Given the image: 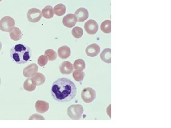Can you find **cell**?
Listing matches in <instances>:
<instances>
[{"mask_svg":"<svg viewBox=\"0 0 171 128\" xmlns=\"http://www.w3.org/2000/svg\"><path fill=\"white\" fill-rule=\"evenodd\" d=\"M51 95L54 99L60 102H67L75 98L77 87L75 84L67 78H59L52 85Z\"/></svg>","mask_w":171,"mask_h":128,"instance_id":"cell-1","label":"cell"},{"mask_svg":"<svg viewBox=\"0 0 171 128\" xmlns=\"http://www.w3.org/2000/svg\"><path fill=\"white\" fill-rule=\"evenodd\" d=\"M31 49L27 45L17 44L11 48V58L17 64H25L31 59Z\"/></svg>","mask_w":171,"mask_h":128,"instance_id":"cell-2","label":"cell"},{"mask_svg":"<svg viewBox=\"0 0 171 128\" xmlns=\"http://www.w3.org/2000/svg\"><path fill=\"white\" fill-rule=\"evenodd\" d=\"M83 112V107L80 105H71L67 109V115L70 118L74 120L80 119Z\"/></svg>","mask_w":171,"mask_h":128,"instance_id":"cell-3","label":"cell"},{"mask_svg":"<svg viewBox=\"0 0 171 128\" xmlns=\"http://www.w3.org/2000/svg\"><path fill=\"white\" fill-rule=\"evenodd\" d=\"M14 20L10 16L2 17L0 20V30L4 32H10L14 28Z\"/></svg>","mask_w":171,"mask_h":128,"instance_id":"cell-4","label":"cell"},{"mask_svg":"<svg viewBox=\"0 0 171 128\" xmlns=\"http://www.w3.org/2000/svg\"><path fill=\"white\" fill-rule=\"evenodd\" d=\"M81 96L82 99L85 102L90 103L95 99L96 92L91 88H85L81 92Z\"/></svg>","mask_w":171,"mask_h":128,"instance_id":"cell-5","label":"cell"},{"mask_svg":"<svg viewBox=\"0 0 171 128\" xmlns=\"http://www.w3.org/2000/svg\"><path fill=\"white\" fill-rule=\"evenodd\" d=\"M27 18L30 22L32 23H37L42 19V12L35 8L31 9L28 11Z\"/></svg>","mask_w":171,"mask_h":128,"instance_id":"cell-6","label":"cell"},{"mask_svg":"<svg viewBox=\"0 0 171 128\" xmlns=\"http://www.w3.org/2000/svg\"><path fill=\"white\" fill-rule=\"evenodd\" d=\"M84 29L88 34L94 35L98 31V25L95 20H89L85 23Z\"/></svg>","mask_w":171,"mask_h":128,"instance_id":"cell-7","label":"cell"},{"mask_svg":"<svg viewBox=\"0 0 171 128\" xmlns=\"http://www.w3.org/2000/svg\"><path fill=\"white\" fill-rule=\"evenodd\" d=\"M77 22V19L74 14H67L63 17L62 23L64 26L67 28H71L74 27Z\"/></svg>","mask_w":171,"mask_h":128,"instance_id":"cell-8","label":"cell"},{"mask_svg":"<svg viewBox=\"0 0 171 128\" xmlns=\"http://www.w3.org/2000/svg\"><path fill=\"white\" fill-rule=\"evenodd\" d=\"M38 66L36 64H31L25 67L23 71V74L25 77H32L38 71Z\"/></svg>","mask_w":171,"mask_h":128,"instance_id":"cell-9","label":"cell"},{"mask_svg":"<svg viewBox=\"0 0 171 128\" xmlns=\"http://www.w3.org/2000/svg\"><path fill=\"white\" fill-rule=\"evenodd\" d=\"M74 15L77 19V21L83 22L87 20L89 17V12L88 10L84 8L81 7L78 9L75 12Z\"/></svg>","mask_w":171,"mask_h":128,"instance_id":"cell-10","label":"cell"},{"mask_svg":"<svg viewBox=\"0 0 171 128\" xmlns=\"http://www.w3.org/2000/svg\"><path fill=\"white\" fill-rule=\"evenodd\" d=\"M60 70L61 74L64 75H70L74 70L72 64L69 61H64L60 66Z\"/></svg>","mask_w":171,"mask_h":128,"instance_id":"cell-11","label":"cell"},{"mask_svg":"<svg viewBox=\"0 0 171 128\" xmlns=\"http://www.w3.org/2000/svg\"><path fill=\"white\" fill-rule=\"evenodd\" d=\"M100 52V46L96 44H92L87 47L86 49V53L89 57H95Z\"/></svg>","mask_w":171,"mask_h":128,"instance_id":"cell-12","label":"cell"},{"mask_svg":"<svg viewBox=\"0 0 171 128\" xmlns=\"http://www.w3.org/2000/svg\"><path fill=\"white\" fill-rule=\"evenodd\" d=\"M35 108L38 113H44L48 111L49 104L44 101H37L35 103Z\"/></svg>","mask_w":171,"mask_h":128,"instance_id":"cell-13","label":"cell"},{"mask_svg":"<svg viewBox=\"0 0 171 128\" xmlns=\"http://www.w3.org/2000/svg\"><path fill=\"white\" fill-rule=\"evenodd\" d=\"M59 57L61 59H66L70 57L71 54V48L67 46H63L58 50Z\"/></svg>","mask_w":171,"mask_h":128,"instance_id":"cell-14","label":"cell"},{"mask_svg":"<svg viewBox=\"0 0 171 128\" xmlns=\"http://www.w3.org/2000/svg\"><path fill=\"white\" fill-rule=\"evenodd\" d=\"M10 33V37L14 41H18L22 38V33L19 28L14 27Z\"/></svg>","mask_w":171,"mask_h":128,"instance_id":"cell-15","label":"cell"},{"mask_svg":"<svg viewBox=\"0 0 171 128\" xmlns=\"http://www.w3.org/2000/svg\"><path fill=\"white\" fill-rule=\"evenodd\" d=\"M100 58L103 61L106 63H111V49L105 48L103 50L100 54Z\"/></svg>","mask_w":171,"mask_h":128,"instance_id":"cell-16","label":"cell"},{"mask_svg":"<svg viewBox=\"0 0 171 128\" xmlns=\"http://www.w3.org/2000/svg\"><path fill=\"white\" fill-rule=\"evenodd\" d=\"M42 14L43 17L47 19L52 18L54 16L53 8L50 5H47L42 10Z\"/></svg>","mask_w":171,"mask_h":128,"instance_id":"cell-17","label":"cell"},{"mask_svg":"<svg viewBox=\"0 0 171 128\" xmlns=\"http://www.w3.org/2000/svg\"><path fill=\"white\" fill-rule=\"evenodd\" d=\"M36 87V85L31 77H29L28 79H26L24 84V89L26 91L28 92L34 91V90L35 89Z\"/></svg>","mask_w":171,"mask_h":128,"instance_id":"cell-18","label":"cell"},{"mask_svg":"<svg viewBox=\"0 0 171 128\" xmlns=\"http://www.w3.org/2000/svg\"><path fill=\"white\" fill-rule=\"evenodd\" d=\"M31 78L34 81V82L35 83L36 86L43 84L45 83V80H46L45 76L41 73H37L35 75H34L31 77Z\"/></svg>","mask_w":171,"mask_h":128,"instance_id":"cell-19","label":"cell"},{"mask_svg":"<svg viewBox=\"0 0 171 128\" xmlns=\"http://www.w3.org/2000/svg\"><path fill=\"white\" fill-rule=\"evenodd\" d=\"M66 12V6L62 3L57 4L53 8L54 13L58 16H61L65 14Z\"/></svg>","mask_w":171,"mask_h":128,"instance_id":"cell-20","label":"cell"},{"mask_svg":"<svg viewBox=\"0 0 171 128\" xmlns=\"http://www.w3.org/2000/svg\"><path fill=\"white\" fill-rule=\"evenodd\" d=\"M100 29L103 32L105 33H110L111 32V21L106 20L102 23Z\"/></svg>","mask_w":171,"mask_h":128,"instance_id":"cell-21","label":"cell"},{"mask_svg":"<svg viewBox=\"0 0 171 128\" xmlns=\"http://www.w3.org/2000/svg\"><path fill=\"white\" fill-rule=\"evenodd\" d=\"M74 69L79 71H83L86 67V64L85 61L82 59H78L76 60L73 64Z\"/></svg>","mask_w":171,"mask_h":128,"instance_id":"cell-22","label":"cell"},{"mask_svg":"<svg viewBox=\"0 0 171 128\" xmlns=\"http://www.w3.org/2000/svg\"><path fill=\"white\" fill-rule=\"evenodd\" d=\"M44 54L49 61H54L57 59V53L53 49H47L45 51Z\"/></svg>","mask_w":171,"mask_h":128,"instance_id":"cell-23","label":"cell"},{"mask_svg":"<svg viewBox=\"0 0 171 128\" xmlns=\"http://www.w3.org/2000/svg\"><path fill=\"white\" fill-rule=\"evenodd\" d=\"M73 77L77 82H81L83 80L85 77V73L82 71L75 70L73 72Z\"/></svg>","mask_w":171,"mask_h":128,"instance_id":"cell-24","label":"cell"},{"mask_svg":"<svg viewBox=\"0 0 171 128\" xmlns=\"http://www.w3.org/2000/svg\"><path fill=\"white\" fill-rule=\"evenodd\" d=\"M72 34L75 38H80L83 34V30L79 27H75L72 30Z\"/></svg>","mask_w":171,"mask_h":128,"instance_id":"cell-25","label":"cell"},{"mask_svg":"<svg viewBox=\"0 0 171 128\" xmlns=\"http://www.w3.org/2000/svg\"><path fill=\"white\" fill-rule=\"evenodd\" d=\"M48 62V59L45 55H42L38 59V63L41 66H44L47 65Z\"/></svg>","mask_w":171,"mask_h":128,"instance_id":"cell-26","label":"cell"},{"mask_svg":"<svg viewBox=\"0 0 171 128\" xmlns=\"http://www.w3.org/2000/svg\"><path fill=\"white\" fill-rule=\"evenodd\" d=\"M2 48V44L1 42L0 41V51L1 50Z\"/></svg>","mask_w":171,"mask_h":128,"instance_id":"cell-27","label":"cell"},{"mask_svg":"<svg viewBox=\"0 0 171 128\" xmlns=\"http://www.w3.org/2000/svg\"><path fill=\"white\" fill-rule=\"evenodd\" d=\"M1 78H0V85H1Z\"/></svg>","mask_w":171,"mask_h":128,"instance_id":"cell-28","label":"cell"},{"mask_svg":"<svg viewBox=\"0 0 171 128\" xmlns=\"http://www.w3.org/2000/svg\"><path fill=\"white\" fill-rule=\"evenodd\" d=\"M2 1V0H0V2H1Z\"/></svg>","mask_w":171,"mask_h":128,"instance_id":"cell-29","label":"cell"}]
</instances>
